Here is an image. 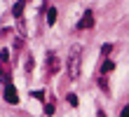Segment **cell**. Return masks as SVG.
Instances as JSON below:
<instances>
[{"mask_svg":"<svg viewBox=\"0 0 129 117\" xmlns=\"http://www.w3.org/2000/svg\"><path fill=\"white\" fill-rule=\"evenodd\" d=\"M80 47H73L71 54H68V77L75 80V77L80 75Z\"/></svg>","mask_w":129,"mask_h":117,"instance_id":"cell-1","label":"cell"},{"mask_svg":"<svg viewBox=\"0 0 129 117\" xmlns=\"http://www.w3.org/2000/svg\"><path fill=\"white\" fill-rule=\"evenodd\" d=\"M47 70H49V75H56L59 70H61V61H59V56L54 52L47 54Z\"/></svg>","mask_w":129,"mask_h":117,"instance_id":"cell-2","label":"cell"},{"mask_svg":"<svg viewBox=\"0 0 129 117\" xmlns=\"http://www.w3.org/2000/svg\"><path fill=\"white\" fill-rule=\"evenodd\" d=\"M5 101H7V103H19V96H17V89H14L12 87V84H7V87H5Z\"/></svg>","mask_w":129,"mask_h":117,"instance_id":"cell-3","label":"cell"},{"mask_svg":"<svg viewBox=\"0 0 129 117\" xmlns=\"http://www.w3.org/2000/svg\"><path fill=\"white\" fill-rule=\"evenodd\" d=\"M94 26V14L92 12H85V17L80 19V23H78V28L82 30V28H92Z\"/></svg>","mask_w":129,"mask_h":117,"instance_id":"cell-4","label":"cell"},{"mask_svg":"<svg viewBox=\"0 0 129 117\" xmlns=\"http://www.w3.org/2000/svg\"><path fill=\"white\" fill-rule=\"evenodd\" d=\"M24 7H26V0H19V3L12 7V14H14L17 19H21V14H24Z\"/></svg>","mask_w":129,"mask_h":117,"instance_id":"cell-5","label":"cell"},{"mask_svg":"<svg viewBox=\"0 0 129 117\" xmlns=\"http://www.w3.org/2000/svg\"><path fill=\"white\" fill-rule=\"evenodd\" d=\"M113 70H115V63H113V61H106V63L101 66V73H103V75H108V73H113Z\"/></svg>","mask_w":129,"mask_h":117,"instance_id":"cell-6","label":"cell"},{"mask_svg":"<svg viewBox=\"0 0 129 117\" xmlns=\"http://www.w3.org/2000/svg\"><path fill=\"white\" fill-rule=\"evenodd\" d=\"M47 23H49V26H54V23H56V10H54V7L47 10Z\"/></svg>","mask_w":129,"mask_h":117,"instance_id":"cell-7","label":"cell"},{"mask_svg":"<svg viewBox=\"0 0 129 117\" xmlns=\"http://www.w3.org/2000/svg\"><path fill=\"white\" fill-rule=\"evenodd\" d=\"M0 82H7V84H10V73L5 70V63L0 66Z\"/></svg>","mask_w":129,"mask_h":117,"instance_id":"cell-8","label":"cell"},{"mask_svg":"<svg viewBox=\"0 0 129 117\" xmlns=\"http://www.w3.org/2000/svg\"><path fill=\"white\" fill-rule=\"evenodd\" d=\"M0 61H3V63H7V61H10V52H7V49L0 52Z\"/></svg>","mask_w":129,"mask_h":117,"instance_id":"cell-9","label":"cell"},{"mask_svg":"<svg viewBox=\"0 0 129 117\" xmlns=\"http://www.w3.org/2000/svg\"><path fill=\"white\" fill-rule=\"evenodd\" d=\"M68 103H71V105H78V96H75V94H68Z\"/></svg>","mask_w":129,"mask_h":117,"instance_id":"cell-10","label":"cell"},{"mask_svg":"<svg viewBox=\"0 0 129 117\" xmlns=\"http://www.w3.org/2000/svg\"><path fill=\"white\" fill-rule=\"evenodd\" d=\"M101 52H103V54H110V52H113V45H103Z\"/></svg>","mask_w":129,"mask_h":117,"instance_id":"cell-11","label":"cell"},{"mask_svg":"<svg viewBox=\"0 0 129 117\" xmlns=\"http://www.w3.org/2000/svg\"><path fill=\"white\" fill-rule=\"evenodd\" d=\"M45 112L52 117V115H54V105H45Z\"/></svg>","mask_w":129,"mask_h":117,"instance_id":"cell-12","label":"cell"},{"mask_svg":"<svg viewBox=\"0 0 129 117\" xmlns=\"http://www.w3.org/2000/svg\"><path fill=\"white\" fill-rule=\"evenodd\" d=\"M120 117H129V103L124 105V110H122V115H120Z\"/></svg>","mask_w":129,"mask_h":117,"instance_id":"cell-13","label":"cell"},{"mask_svg":"<svg viewBox=\"0 0 129 117\" xmlns=\"http://www.w3.org/2000/svg\"><path fill=\"white\" fill-rule=\"evenodd\" d=\"M99 117H106V115H103V112H99Z\"/></svg>","mask_w":129,"mask_h":117,"instance_id":"cell-14","label":"cell"}]
</instances>
